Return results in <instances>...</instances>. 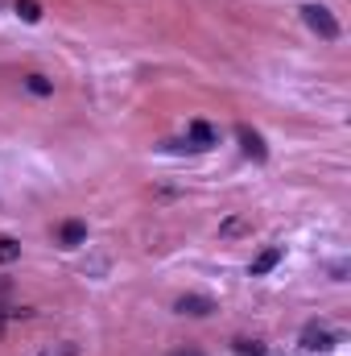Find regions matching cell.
Returning <instances> with one entry per match:
<instances>
[{
    "instance_id": "cell-10",
    "label": "cell",
    "mask_w": 351,
    "mask_h": 356,
    "mask_svg": "<svg viewBox=\"0 0 351 356\" xmlns=\"http://www.w3.org/2000/svg\"><path fill=\"white\" fill-rule=\"evenodd\" d=\"M83 348L75 344V340H62V344H50V348H42L37 356H79Z\"/></svg>"
},
{
    "instance_id": "cell-13",
    "label": "cell",
    "mask_w": 351,
    "mask_h": 356,
    "mask_svg": "<svg viewBox=\"0 0 351 356\" xmlns=\"http://www.w3.org/2000/svg\"><path fill=\"white\" fill-rule=\"evenodd\" d=\"M25 88L33 91V95H50V91H54V83H50L46 75H29V79H25Z\"/></svg>"
},
{
    "instance_id": "cell-15",
    "label": "cell",
    "mask_w": 351,
    "mask_h": 356,
    "mask_svg": "<svg viewBox=\"0 0 351 356\" xmlns=\"http://www.w3.org/2000/svg\"><path fill=\"white\" fill-rule=\"evenodd\" d=\"M4 319H8V315H4V311H0V336H4Z\"/></svg>"
},
{
    "instance_id": "cell-11",
    "label": "cell",
    "mask_w": 351,
    "mask_h": 356,
    "mask_svg": "<svg viewBox=\"0 0 351 356\" xmlns=\"http://www.w3.org/2000/svg\"><path fill=\"white\" fill-rule=\"evenodd\" d=\"M240 232H248V220L244 216H232V220L219 224V236H240Z\"/></svg>"
},
{
    "instance_id": "cell-12",
    "label": "cell",
    "mask_w": 351,
    "mask_h": 356,
    "mask_svg": "<svg viewBox=\"0 0 351 356\" xmlns=\"http://www.w3.org/2000/svg\"><path fill=\"white\" fill-rule=\"evenodd\" d=\"M232 348H236L240 356H264V344H261V340H244V336H240V340H232Z\"/></svg>"
},
{
    "instance_id": "cell-14",
    "label": "cell",
    "mask_w": 351,
    "mask_h": 356,
    "mask_svg": "<svg viewBox=\"0 0 351 356\" xmlns=\"http://www.w3.org/2000/svg\"><path fill=\"white\" fill-rule=\"evenodd\" d=\"M174 356H203V353H198V348H178Z\"/></svg>"
},
{
    "instance_id": "cell-1",
    "label": "cell",
    "mask_w": 351,
    "mask_h": 356,
    "mask_svg": "<svg viewBox=\"0 0 351 356\" xmlns=\"http://www.w3.org/2000/svg\"><path fill=\"white\" fill-rule=\"evenodd\" d=\"M302 21H306L323 42H335V38H339V21H335V13H331L327 4H302Z\"/></svg>"
},
{
    "instance_id": "cell-3",
    "label": "cell",
    "mask_w": 351,
    "mask_h": 356,
    "mask_svg": "<svg viewBox=\"0 0 351 356\" xmlns=\"http://www.w3.org/2000/svg\"><path fill=\"white\" fill-rule=\"evenodd\" d=\"M236 141H240V149H244V158H252V162H264L268 158V145H264V137L257 129H248V124H240L236 129Z\"/></svg>"
},
{
    "instance_id": "cell-7",
    "label": "cell",
    "mask_w": 351,
    "mask_h": 356,
    "mask_svg": "<svg viewBox=\"0 0 351 356\" xmlns=\"http://www.w3.org/2000/svg\"><path fill=\"white\" fill-rule=\"evenodd\" d=\"M277 261H281V249H277V245H273V249H264L261 257L252 261V277H264V273L277 266Z\"/></svg>"
},
{
    "instance_id": "cell-8",
    "label": "cell",
    "mask_w": 351,
    "mask_h": 356,
    "mask_svg": "<svg viewBox=\"0 0 351 356\" xmlns=\"http://www.w3.org/2000/svg\"><path fill=\"white\" fill-rule=\"evenodd\" d=\"M17 17H21L25 25H37V21H42V4H37V0H17Z\"/></svg>"
},
{
    "instance_id": "cell-6",
    "label": "cell",
    "mask_w": 351,
    "mask_h": 356,
    "mask_svg": "<svg viewBox=\"0 0 351 356\" xmlns=\"http://www.w3.org/2000/svg\"><path fill=\"white\" fill-rule=\"evenodd\" d=\"M58 241H62V249H79V245L87 241V224H83V220H67V224L58 228Z\"/></svg>"
},
{
    "instance_id": "cell-5",
    "label": "cell",
    "mask_w": 351,
    "mask_h": 356,
    "mask_svg": "<svg viewBox=\"0 0 351 356\" xmlns=\"http://www.w3.org/2000/svg\"><path fill=\"white\" fill-rule=\"evenodd\" d=\"M174 311L178 315H194V319H203V315L215 311V302H211L207 294H182V298L174 302Z\"/></svg>"
},
{
    "instance_id": "cell-2",
    "label": "cell",
    "mask_w": 351,
    "mask_h": 356,
    "mask_svg": "<svg viewBox=\"0 0 351 356\" xmlns=\"http://www.w3.org/2000/svg\"><path fill=\"white\" fill-rule=\"evenodd\" d=\"M215 145H219V129L207 124V120H190V129H186V149L207 154V149H215Z\"/></svg>"
},
{
    "instance_id": "cell-4",
    "label": "cell",
    "mask_w": 351,
    "mask_h": 356,
    "mask_svg": "<svg viewBox=\"0 0 351 356\" xmlns=\"http://www.w3.org/2000/svg\"><path fill=\"white\" fill-rule=\"evenodd\" d=\"M335 344H339V340H335L327 327H318V323H310V327L302 332V348H306V353H331Z\"/></svg>"
},
{
    "instance_id": "cell-9",
    "label": "cell",
    "mask_w": 351,
    "mask_h": 356,
    "mask_svg": "<svg viewBox=\"0 0 351 356\" xmlns=\"http://www.w3.org/2000/svg\"><path fill=\"white\" fill-rule=\"evenodd\" d=\"M21 257V241H12V236H0V266H12Z\"/></svg>"
}]
</instances>
